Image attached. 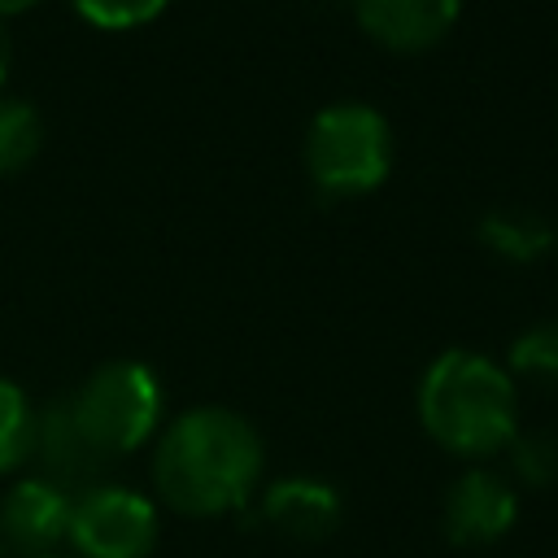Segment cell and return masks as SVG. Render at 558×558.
Returning <instances> with one entry per match:
<instances>
[{"label":"cell","mask_w":558,"mask_h":558,"mask_svg":"<svg viewBox=\"0 0 558 558\" xmlns=\"http://www.w3.org/2000/svg\"><path fill=\"white\" fill-rule=\"evenodd\" d=\"M35 0H0V17H9V13H26Z\"/></svg>","instance_id":"obj_18"},{"label":"cell","mask_w":558,"mask_h":558,"mask_svg":"<svg viewBox=\"0 0 558 558\" xmlns=\"http://www.w3.org/2000/svg\"><path fill=\"white\" fill-rule=\"evenodd\" d=\"M9 65H13V35H9V26H4V17H0V83H4Z\"/></svg>","instance_id":"obj_17"},{"label":"cell","mask_w":558,"mask_h":558,"mask_svg":"<svg viewBox=\"0 0 558 558\" xmlns=\"http://www.w3.org/2000/svg\"><path fill=\"white\" fill-rule=\"evenodd\" d=\"M266 449L257 427L227 405L183 410L153 449L157 497L187 519H218L253 501Z\"/></svg>","instance_id":"obj_1"},{"label":"cell","mask_w":558,"mask_h":558,"mask_svg":"<svg viewBox=\"0 0 558 558\" xmlns=\"http://www.w3.org/2000/svg\"><path fill=\"white\" fill-rule=\"evenodd\" d=\"M262 523L270 532H279L283 541H301V545H314V541H327L336 527H340V493L327 484V480H314V475H288V480H275L266 493H262V506H257Z\"/></svg>","instance_id":"obj_9"},{"label":"cell","mask_w":558,"mask_h":558,"mask_svg":"<svg viewBox=\"0 0 558 558\" xmlns=\"http://www.w3.org/2000/svg\"><path fill=\"white\" fill-rule=\"evenodd\" d=\"M70 4L105 31H126V26H144L148 17H157L170 0H70Z\"/></svg>","instance_id":"obj_16"},{"label":"cell","mask_w":558,"mask_h":558,"mask_svg":"<svg viewBox=\"0 0 558 558\" xmlns=\"http://www.w3.org/2000/svg\"><path fill=\"white\" fill-rule=\"evenodd\" d=\"M423 432L458 458H493L519 436V392L506 366L475 349L440 353L418 379Z\"/></svg>","instance_id":"obj_2"},{"label":"cell","mask_w":558,"mask_h":558,"mask_svg":"<svg viewBox=\"0 0 558 558\" xmlns=\"http://www.w3.org/2000/svg\"><path fill=\"white\" fill-rule=\"evenodd\" d=\"M458 9L462 0H353L362 31L401 52H418L445 39V31L458 22Z\"/></svg>","instance_id":"obj_10"},{"label":"cell","mask_w":558,"mask_h":558,"mask_svg":"<svg viewBox=\"0 0 558 558\" xmlns=\"http://www.w3.org/2000/svg\"><path fill=\"white\" fill-rule=\"evenodd\" d=\"M305 170L327 196H362L392 170V126L379 109L327 105L305 131Z\"/></svg>","instance_id":"obj_3"},{"label":"cell","mask_w":558,"mask_h":558,"mask_svg":"<svg viewBox=\"0 0 558 558\" xmlns=\"http://www.w3.org/2000/svg\"><path fill=\"white\" fill-rule=\"evenodd\" d=\"M510 484L549 488L558 484V436L554 432H519L510 445Z\"/></svg>","instance_id":"obj_14"},{"label":"cell","mask_w":558,"mask_h":558,"mask_svg":"<svg viewBox=\"0 0 558 558\" xmlns=\"http://www.w3.org/2000/svg\"><path fill=\"white\" fill-rule=\"evenodd\" d=\"M31 440H35V410L13 379H0V475L31 462Z\"/></svg>","instance_id":"obj_13"},{"label":"cell","mask_w":558,"mask_h":558,"mask_svg":"<svg viewBox=\"0 0 558 558\" xmlns=\"http://www.w3.org/2000/svg\"><path fill=\"white\" fill-rule=\"evenodd\" d=\"M519 519V488L510 484V475L493 471V466H471L462 471L440 506V523L445 536L462 549H484L497 545L501 536H510Z\"/></svg>","instance_id":"obj_7"},{"label":"cell","mask_w":558,"mask_h":558,"mask_svg":"<svg viewBox=\"0 0 558 558\" xmlns=\"http://www.w3.org/2000/svg\"><path fill=\"white\" fill-rule=\"evenodd\" d=\"M70 405H74L83 432L92 436V445L105 458H122L153 440V432L161 423V384L144 362L118 357V362L96 366L78 384Z\"/></svg>","instance_id":"obj_4"},{"label":"cell","mask_w":558,"mask_h":558,"mask_svg":"<svg viewBox=\"0 0 558 558\" xmlns=\"http://www.w3.org/2000/svg\"><path fill=\"white\" fill-rule=\"evenodd\" d=\"M161 519L157 501L126 484H96L70 506V549L74 558H148L157 549Z\"/></svg>","instance_id":"obj_5"},{"label":"cell","mask_w":558,"mask_h":558,"mask_svg":"<svg viewBox=\"0 0 558 558\" xmlns=\"http://www.w3.org/2000/svg\"><path fill=\"white\" fill-rule=\"evenodd\" d=\"M44 558H65V554H44Z\"/></svg>","instance_id":"obj_19"},{"label":"cell","mask_w":558,"mask_h":558,"mask_svg":"<svg viewBox=\"0 0 558 558\" xmlns=\"http://www.w3.org/2000/svg\"><path fill=\"white\" fill-rule=\"evenodd\" d=\"M74 497L39 475H22L0 497V554L4 558H44L70 532Z\"/></svg>","instance_id":"obj_8"},{"label":"cell","mask_w":558,"mask_h":558,"mask_svg":"<svg viewBox=\"0 0 558 558\" xmlns=\"http://www.w3.org/2000/svg\"><path fill=\"white\" fill-rule=\"evenodd\" d=\"M44 144V118L31 100L0 96V174L22 170Z\"/></svg>","instance_id":"obj_12"},{"label":"cell","mask_w":558,"mask_h":558,"mask_svg":"<svg viewBox=\"0 0 558 558\" xmlns=\"http://www.w3.org/2000/svg\"><path fill=\"white\" fill-rule=\"evenodd\" d=\"M475 235H480L493 253H501V257H510V262H532V257L549 253V244H554L549 222H541L532 209H488V214L480 218Z\"/></svg>","instance_id":"obj_11"},{"label":"cell","mask_w":558,"mask_h":558,"mask_svg":"<svg viewBox=\"0 0 558 558\" xmlns=\"http://www.w3.org/2000/svg\"><path fill=\"white\" fill-rule=\"evenodd\" d=\"M31 462L35 475L57 484L61 493L78 497L96 484H105V466L109 458L92 445V436L83 432L70 397L48 401L44 410H35V440H31Z\"/></svg>","instance_id":"obj_6"},{"label":"cell","mask_w":558,"mask_h":558,"mask_svg":"<svg viewBox=\"0 0 558 558\" xmlns=\"http://www.w3.org/2000/svg\"><path fill=\"white\" fill-rule=\"evenodd\" d=\"M506 357H510L514 375L545 384V388H558V323H532L527 331L514 336Z\"/></svg>","instance_id":"obj_15"}]
</instances>
